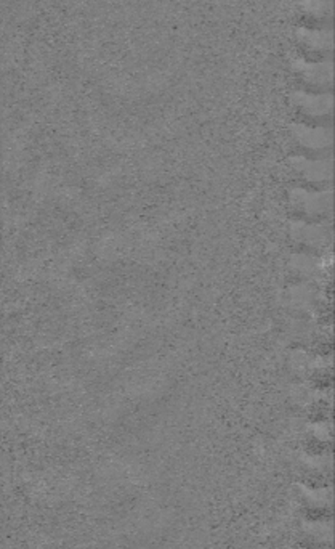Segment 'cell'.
<instances>
[{"mask_svg":"<svg viewBox=\"0 0 335 549\" xmlns=\"http://www.w3.org/2000/svg\"><path fill=\"white\" fill-rule=\"evenodd\" d=\"M298 39L311 52H329L332 48V34L329 31L302 29L298 33Z\"/></svg>","mask_w":335,"mask_h":549,"instance_id":"1","label":"cell"},{"mask_svg":"<svg viewBox=\"0 0 335 549\" xmlns=\"http://www.w3.org/2000/svg\"><path fill=\"white\" fill-rule=\"evenodd\" d=\"M297 69H300L302 75L307 78L308 82H316V84H324V82H331V75H332V66L331 63H297Z\"/></svg>","mask_w":335,"mask_h":549,"instance_id":"2","label":"cell"},{"mask_svg":"<svg viewBox=\"0 0 335 549\" xmlns=\"http://www.w3.org/2000/svg\"><path fill=\"white\" fill-rule=\"evenodd\" d=\"M303 10L309 17L327 18L332 13V0H307Z\"/></svg>","mask_w":335,"mask_h":549,"instance_id":"3","label":"cell"}]
</instances>
